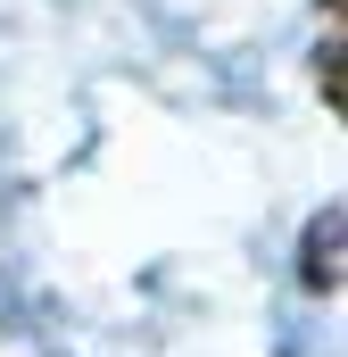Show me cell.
<instances>
[{"instance_id": "cell-1", "label": "cell", "mask_w": 348, "mask_h": 357, "mask_svg": "<svg viewBox=\"0 0 348 357\" xmlns=\"http://www.w3.org/2000/svg\"><path fill=\"white\" fill-rule=\"evenodd\" d=\"M299 282H307V291H340V208H324V225H307Z\"/></svg>"}, {"instance_id": "cell-2", "label": "cell", "mask_w": 348, "mask_h": 357, "mask_svg": "<svg viewBox=\"0 0 348 357\" xmlns=\"http://www.w3.org/2000/svg\"><path fill=\"white\" fill-rule=\"evenodd\" d=\"M315 84H324V100L340 108V42H324V50H315Z\"/></svg>"}, {"instance_id": "cell-3", "label": "cell", "mask_w": 348, "mask_h": 357, "mask_svg": "<svg viewBox=\"0 0 348 357\" xmlns=\"http://www.w3.org/2000/svg\"><path fill=\"white\" fill-rule=\"evenodd\" d=\"M324 8H340V0H324Z\"/></svg>"}]
</instances>
